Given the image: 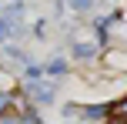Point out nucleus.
Instances as JSON below:
<instances>
[{
	"instance_id": "nucleus-6",
	"label": "nucleus",
	"mask_w": 127,
	"mask_h": 124,
	"mask_svg": "<svg viewBox=\"0 0 127 124\" xmlns=\"http://www.w3.org/2000/svg\"><path fill=\"white\" fill-rule=\"evenodd\" d=\"M47 71H50L54 77H60V74H67V64H64V60H50V67H47Z\"/></svg>"
},
{
	"instance_id": "nucleus-10",
	"label": "nucleus",
	"mask_w": 127,
	"mask_h": 124,
	"mask_svg": "<svg viewBox=\"0 0 127 124\" xmlns=\"http://www.w3.org/2000/svg\"><path fill=\"white\" fill-rule=\"evenodd\" d=\"M7 97H10V94H0V111L7 107Z\"/></svg>"
},
{
	"instance_id": "nucleus-5",
	"label": "nucleus",
	"mask_w": 127,
	"mask_h": 124,
	"mask_svg": "<svg viewBox=\"0 0 127 124\" xmlns=\"http://www.w3.org/2000/svg\"><path fill=\"white\" fill-rule=\"evenodd\" d=\"M20 121H24V118H20L17 111H3V114H0V124H20Z\"/></svg>"
},
{
	"instance_id": "nucleus-4",
	"label": "nucleus",
	"mask_w": 127,
	"mask_h": 124,
	"mask_svg": "<svg viewBox=\"0 0 127 124\" xmlns=\"http://www.w3.org/2000/svg\"><path fill=\"white\" fill-rule=\"evenodd\" d=\"M110 114H114V118H127V94L117 101V104H110Z\"/></svg>"
},
{
	"instance_id": "nucleus-7",
	"label": "nucleus",
	"mask_w": 127,
	"mask_h": 124,
	"mask_svg": "<svg viewBox=\"0 0 127 124\" xmlns=\"http://www.w3.org/2000/svg\"><path fill=\"white\" fill-rule=\"evenodd\" d=\"M67 3H70V10H90L94 0H67Z\"/></svg>"
},
{
	"instance_id": "nucleus-1",
	"label": "nucleus",
	"mask_w": 127,
	"mask_h": 124,
	"mask_svg": "<svg viewBox=\"0 0 127 124\" xmlns=\"http://www.w3.org/2000/svg\"><path fill=\"white\" fill-rule=\"evenodd\" d=\"M27 94H30V101H37V104H50L57 91H54V84H37V81H30Z\"/></svg>"
},
{
	"instance_id": "nucleus-9",
	"label": "nucleus",
	"mask_w": 127,
	"mask_h": 124,
	"mask_svg": "<svg viewBox=\"0 0 127 124\" xmlns=\"http://www.w3.org/2000/svg\"><path fill=\"white\" fill-rule=\"evenodd\" d=\"M24 124H44V121H40L33 111H27V114H24Z\"/></svg>"
},
{
	"instance_id": "nucleus-8",
	"label": "nucleus",
	"mask_w": 127,
	"mask_h": 124,
	"mask_svg": "<svg viewBox=\"0 0 127 124\" xmlns=\"http://www.w3.org/2000/svg\"><path fill=\"white\" fill-rule=\"evenodd\" d=\"M40 74H44V67H37V64H27V77H30V81H37Z\"/></svg>"
},
{
	"instance_id": "nucleus-3",
	"label": "nucleus",
	"mask_w": 127,
	"mask_h": 124,
	"mask_svg": "<svg viewBox=\"0 0 127 124\" xmlns=\"http://www.w3.org/2000/svg\"><path fill=\"white\" fill-rule=\"evenodd\" d=\"M70 50H74V57H80V60H90V57H94V47H90V44H74Z\"/></svg>"
},
{
	"instance_id": "nucleus-2",
	"label": "nucleus",
	"mask_w": 127,
	"mask_h": 124,
	"mask_svg": "<svg viewBox=\"0 0 127 124\" xmlns=\"http://www.w3.org/2000/svg\"><path fill=\"white\" fill-rule=\"evenodd\" d=\"M84 118L87 121H97V118H104V114H110V104H94V107H84Z\"/></svg>"
}]
</instances>
